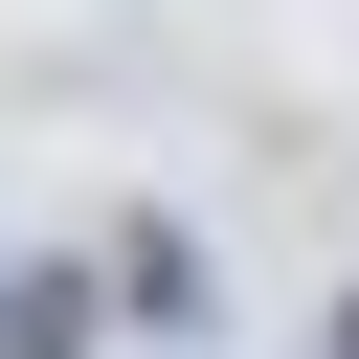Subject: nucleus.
I'll list each match as a JSON object with an SVG mask.
<instances>
[{"mask_svg":"<svg viewBox=\"0 0 359 359\" xmlns=\"http://www.w3.org/2000/svg\"><path fill=\"white\" fill-rule=\"evenodd\" d=\"M90 314H112V269H0V359H90Z\"/></svg>","mask_w":359,"mask_h":359,"instance_id":"f257e3e1","label":"nucleus"},{"mask_svg":"<svg viewBox=\"0 0 359 359\" xmlns=\"http://www.w3.org/2000/svg\"><path fill=\"white\" fill-rule=\"evenodd\" d=\"M337 359H359V314H337Z\"/></svg>","mask_w":359,"mask_h":359,"instance_id":"f03ea898","label":"nucleus"}]
</instances>
